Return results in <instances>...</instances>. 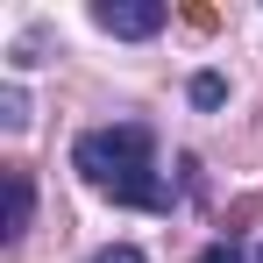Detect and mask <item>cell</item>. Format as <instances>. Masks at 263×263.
<instances>
[{
	"label": "cell",
	"mask_w": 263,
	"mask_h": 263,
	"mask_svg": "<svg viewBox=\"0 0 263 263\" xmlns=\"http://www.w3.org/2000/svg\"><path fill=\"white\" fill-rule=\"evenodd\" d=\"M22 228H29V171L7 164V242H22Z\"/></svg>",
	"instance_id": "obj_3"
},
{
	"label": "cell",
	"mask_w": 263,
	"mask_h": 263,
	"mask_svg": "<svg viewBox=\"0 0 263 263\" xmlns=\"http://www.w3.org/2000/svg\"><path fill=\"white\" fill-rule=\"evenodd\" d=\"M92 22H100L107 36H157V29H164V7H157V0H100Z\"/></svg>",
	"instance_id": "obj_2"
},
{
	"label": "cell",
	"mask_w": 263,
	"mask_h": 263,
	"mask_svg": "<svg viewBox=\"0 0 263 263\" xmlns=\"http://www.w3.org/2000/svg\"><path fill=\"white\" fill-rule=\"evenodd\" d=\"M192 100H199V107H220V100H228V86H220L214 71H199V79H192Z\"/></svg>",
	"instance_id": "obj_4"
},
{
	"label": "cell",
	"mask_w": 263,
	"mask_h": 263,
	"mask_svg": "<svg viewBox=\"0 0 263 263\" xmlns=\"http://www.w3.org/2000/svg\"><path fill=\"white\" fill-rule=\"evenodd\" d=\"M214 22H220V14H214V7H206V0H192V7H185V29H199V36H206Z\"/></svg>",
	"instance_id": "obj_5"
},
{
	"label": "cell",
	"mask_w": 263,
	"mask_h": 263,
	"mask_svg": "<svg viewBox=\"0 0 263 263\" xmlns=\"http://www.w3.org/2000/svg\"><path fill=\"white\" fill-rule=\"evenodd\" d=\"M92 263H142V249H128V242H107V249H100Z\"/></svg>",
	"instance_id": "obj_7"
},
{
	"label": "cell",
	"mask_w": 263,
	"mask_h": 263,
	"mask_svg": "<svg viewBox=\"0 0 263 263\" xmlns=\"http://www.w3.org/2000/svg\"><path fill=\"white\" fill-rule=\"evenodd\" d=\"M71 164L86 178L92 192H107V199H121V206H142V214H164L171 206V192H164V178H157V157H149V128H92L71 142Z\"/></svg>",
	"instance_id": "obj_1"
},
{
	"label": "cell",
	"mask_w": 263,
	"mask_h": 263,
	"mask_svg": "<svg viewBox=\"0 0 263 263\" xmlns=\"http://www.w3.org/2000/svg\"><path fill=\"white\" fill-rule=\"evenodd\" d=\"M0 114H7V121H14V128H22V121H29V100H22V92L7 86V92H0Z\"/></svg>",
	"instance_id": "obj_6"
},
{
	"label": "cell",
	"mask_w": 263,
	"mask_h": 263,
	"mask_svg": "<svg viewBox=\"0 0 263 263\" xmlns=\"http://www.w3.org/2000/svg\"><path fill=\"white\" fill-rule=\"evenodd\" d=\"M199 263H235V242H220V249H206Z\"/></svg>",
	"instance_id": "obj_8"
}]
</instances>
